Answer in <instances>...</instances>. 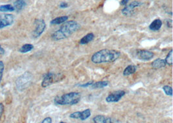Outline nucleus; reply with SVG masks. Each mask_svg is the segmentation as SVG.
Masks as SVG:
<instances>
[{
    "mask_svg": "<svg viewBox=\"0 0 173 123\" xmlns=\"http://www.w3.org/2000/svg\"><path fill=\"white\" fill-rule=\"evenodd\" d=\"M80 28V25L75 21L70 20L63 23L59 30L52 34L51 38L55 41H59L70 37Z\"/></svg>",
    "mask_w": 173,
    "mask_h": 123,
    "instance_id": "f257e3e1",
    "label": "nucleus"
},
{
    "mask_svg": "<svg viewBox=\"0 0 173 123\" xmlns=\"http://www.w3.org/2000/svg\"><path fill=\"white\" fill-rule=\"evenodd\" d=\"M121 55V52L116 50L102 49L92 55L91 60L94 63H112L117 60Z\"/></svg>",
    "mask_w": 173,
    "mask_h": 123,
    "instance_id": "f03ea898",
    "label": "nucleus"
},
{
    "mask_svg": "<svg viewBox=\"0 0 173 123\" xmlns=\"http://www.w3.org/2000/svg\"><path fill=\"white\" fill-rule=\"evenodd\" d=\"M81 99V95L79 92H70L62 95L56 96L54 99L56 105H75L79 103Z\"/></svg>",
    "mask_w": 173,
    "mask_h": 123,
    "instance_id": "7ed1b4c3",
    "label": "nucleus"
},
{
    "mask_svg": "<svg viewBox=\"0 0 173 123\" xmlns=\"http://www.w3.org/2000/svg\"><path fill=\"white\" fill-rule=\"evenodd\" d=\"M33 80V75L31 73L26 71L17 79L16 81V88L19 91H23L29 86Z\"/></svg>",
    "mask_w": 173,
    "mask_h": 123,
    "instance_id": "20e7f679",
    "label": "nucleus"
},
{
    "mask_svg": "<svg viewBox=\"0 0 173 123\" xmlns=\"http://www.w3.org/2000/svg\"><path fill=\"white\" fill-rule=\"evenodd\" d=\"M64 77L62 75H56L53 73H48L45 74L42 82V86L43 87H47L53 83H57L60 80L63 79Z\"/></svg>",
    "mask_w": 173,
    "mask_h": 123,
    "instance_id": "39448f33",
    "label": "nucleus"
},
{
    "mask_svg": "<svg viewBox=\"0 0 173 123\" xmlns=\"http://www.w3.org/2000/svg\"><path fill=\"white\" fill-rule=\"evenodd\" d=\"M34 25H35V28L34 29L32 35L34 38H37L41 36L42 33L44 32L46 27V24L44 20L37 19L34 21Z\"/></svg>",
    "mask_w": 173,
    "mask_h": 123,
    "instance_id": "423d86ee",
    "label": "nucleus"
},
{
    "mask_svg": "<svg viewBox=\"0 0 173 123\" xmlns=\"http://www.w3.org/2000/svg\"><path fill=\"white\" fill-rule=\"evenodd\" d=\"M14 17L13 14H5L0 16V29L13 25Z\"/></svg>",
    "mask_w": 173,
    "mask_h": 123,
    "instance_id": "0eeeda50",
    "label": "nucleus"
},
{
    "mask_svg": "<svg viewBox=\"0 0 173 123\" xmlns=\"http://www.w3.org/2000/svg\"><path fill=\"white\" fill-rule=\"evenodd\" d=\"M125 95V91L123 90L115 91L110 94H109L106 98V101L107 102H117L119 101L121 98Z\"/></svg>",
    "mask_w": 173,
    "mask_h": 123,
    "instance_id": "6e6552de",
    "label": "nucleus"
},
{
    "mask_svg": "<svg viewBox=\"0 0 173 123\" xmlns=\"http://www.w3.org/2000/svg\"><path fill=\"white\" fill-rule=\"evenodd\" d=\"M142 5V3L138 1H134L130 3L129 5H125V7L122 10V14L124 16H131L133 13L134 9Z\"/></svg>",
    "mask_w": 173,
    "mask_h": 123,
    "instance_id": "1a4fd4ad",
    "label": "nucleus"
},
{
    "mask_svg": "<svg viewBox=\"0 0 173 123\" xmlns=\"http://www.w3.org/2000/svg\"><path fill=\"white\" fill-rule=\"evenodd\" d=\"M136 56L138 59L143 61H149L152 59L154 55L152 52L145 49H139L136 52Z\"/></svg>",
    "mask_w": 173,
    "mask_h": 123,
    "instance_id": "9d476101",
    "label": "nucleus"
},
{
    "mask_svg": "<svg viewBox=\"0 0 173 123\" xmlns=\"http://www.w3.org/2000/svg\"><path fill=\"white\" fill-rule=\"evenodd\" d=\"M93 121L95 123H112V122H120L117 121H113L112 119L107 117L104 115H96L93 118Z\"/></svg>",
    "mask_w": 173,
    "mask_h": 123,
    "instance_id": "9b49d317",
    "label": "nucleus"
},
{
    "mask_svg": "<svg viewBox=\"0 0 173 123\" xmlns=\"http://www.w3.org/2000/svg\"><path fill=\"white\" fill-rule=\"evenodd\" d=\"M163 23L160 19L154 20L151 24L149 25L150 30L152 31H158L161 29V26H162Z\"/></svg>",
    "mask_w": 173,
    "mask_h": 123,
    "instance_id": "f8f14e48",
    "label": "nucleus"
},
{
    "mask_svg": "<svg viewBox=\"0 0 173 123\" xmlns=\"http://www.w3.org/2000/svg\"><path fill=\"white\" fill-rule=\"evenodd\" d=\"M167 65L166 62L165 60L161 59V58H157L154 60L152 63V67L154 69H160L165 67Z\"/></svg>",
    "mask_w": 173,
    "mask_h": 123,
    "instance_id": "ddd939ff",
    "label": "nucleus"
},
{
    "mask_svg": "<svg viewBox=\"0 0 173 123\" xmlns=\"http://www.w3.org/2000/svg\"><path fill=\"white\" fill-rule=\"evenodd\" d=\"M94 37H95V36H94V33H88L86 35H85V36L84 37H83L81 39H80V40L79 41V44L80 45L87 44L91 42V41H93L94 39Z\"/></svg>",
    "mask_w": 173,
    "mask_h": 123,
    "instance_id": "4468645a",
    "label": "nucleus"
},
{
    "mask_svg": "<svg viewBox=\"0 0 173 123\" xmlns=\"http://www.w3.org/2000/svg\"><path fill=\"white\" fill-rule=\"evenodd\" d=\"M109 84L108 81H99L97 83H94L90 87L91 90L102 89L107 86Z\"/></svg>",
    "mask_w": 173,
    "mask_h": 123,
    "instance_id": "2eb2a0df",
    "label": "nucleus"
},
{
    "mask_svg": "<svg viewBox=\"0 0 173 123\" xmlns=\"http://www.w3.org/2000/svg\"><path fill=\"white\" fill-rule=\"evenodd\" d=\"M27 5L25 0H16L14 3V7L17 11H21L24 9Z\"/></svg>",
    "mask_w": 173,
    "mask_h": 123,
    "instance_id": "dca6fc26",
    "label": "nucleus"
},
{
    "mask_svg": "<svg viewBox=\"0 0 173 123\" xmlns=\"http://www.w3.org/2000/svg\"><path fill=\"white\" fill-rule=\"evenodd\" d=\"M68 20V16H63L60 17H57L56 18L53 19L51 21V25H60L61 23H64Z\"/></svg>",
    "mask_w": 173,
    "mask_h": 123,
    "instance_id": "f3484780",
    "label": "nucleus"
},
{
    "mask_svg": "<svg viewBox=\"0 0 173 123\" xmlns=\"http://www.w3.org/2000/svg\"><path fill=\"white\" fill-rule=\"evenodd\" d=\"M137 70V66L134 65H129L126 67L124 71H123V75L124 76H129L130 75L134 74Z\"/></svg>",
    "mask_w": 173,
    "mask_h": 123,
    "instance_id": "a211bd4d",
    "label": "nucleus"
},
{
    "mask_svg": "<svg viewBox=\"0 0 173 123\" xmlns=\"http://www.w3.org/2000/svg\"><path fill=\"white\" fill-rule=\"evenodd\" d=\"M91 115V111L90 109H86L83 112H80L79 114V119L81 121H85L87 119H88Z\"/></svg>",
    "mask_w": 173,
    "mask_h": 123,
    "instance_id": "6ab92c4d",
    "label": "nucleus"
},
{
    "mask_svg": "<svg viewBox=\"0 0 173 123\" xmlns=\"http://www.w3.org/2000/svg\"><path fill=\"white\" fill-rule=\"evenodd\" d=\"M33 48H34L33 45L26 44L21 47L20 49H19V51L20 52H21V53H27L28 52L31 51L33 49Z\"/></svg>",
    "mask_w": 173,
    "mask_h": 123,
    "instance_id": "aec40b11",
    "label": "nucleus"
},
{
    "mask_svg": "<svg viewBox=\"0 0 173 123\" xmlns=\"http://www.w3.org/2000/svg\"><path fill=\"white\" fill-rule=\"evenodd\" d=\"M15 10L14 6L7 4L0 6V12L5 13V12H13Z\"/></svg>",
    "mask_w": 173,
    "mask_h": 123,
    "instance_id": "412c9836",
    "label": "nucleus"
},
{
    "mask_svg": "<svg viewBox=\"0 0 173 123\" xmlns=\"http://www.w3.org/2000/svg\"><path fill=\"white\" fill-rule=\"evenodd\" d=\"M165 60L166 62L167 65H169V66L172 65V49H171V51H169Z\"/></svg>",
    "mask_w": 173,
    "mask_h": 123,
    "instance_id": "4be33fe9",
    "label": "nucleus"
},
{
    "mask_svg": "<svg viewBox=\"0 0 173 123\" xmlns=\"http://www.w3.org/2000/svg\"><path fill=\"white\" fill-rule=\"evenodd\" d=\"M163 90L164 91L165 93L167 95H169L171 97L172 96V89L171 86L167 85L164 86L163 87Z\"/></svg>",
    "mask_w": 173,
    "mask_h": 123,
    "instance_id": "5701e85b",
    "label": "nucleus"
},
{
    "mask_svg": "<svg viewBox=\"0 0 173 123\" xmlns=\"http://www.w3.org/2000/svg\"><path fill=\"white\" fill-rule=\"evenodd\" d=\"M4 69H5L4 63L3 61H0V84H1L2 80Z\"/></svg>",
    "mask_w": 173,
    "mask_h": 123,
    "instance_id": "b1692460",
    "label": "nucleus"
},
{
    "mask_svg": "<svg viewBox=\"0 0 173 123\" xmlns=\"http://www.w3.org/2000/svg\"><path fill=\"white\" fill-rule=\"evenodd\" d=\"M93 83H94V81H90V82H88V83H87L79 84V87H90Z\"/></svg>",
    "mask_w": 173,
    "mask_h": 123,
    "instance_id": "393cba45",
    "label": "nucleus"
},
{
    "mask_svg": "<svg viewBox=\"0 0 173 123\" xmlns=\"http://www.w3.org/2000/svg\"><path fill=\"white\" fill-rule=\"evenodd\" d=\"M166 25L167 26L169 27V28H172V20L171 19H168V20H166Z\"/></svg>",
    "mask_w": 173,
    "mask_h": 123,
    "instance_id": "a878e982",
    "label": "nucleus"
},
{
    "mask_svg": "<svg viewBox=\"0 0 173 123\" xmlns=\"http://www.w3.org/2000/svg\"><path fill=\"white\" fill-rule=\"evenodd\" d=\"M4 112V105L2 103H0V119Z\"/></svg>",
    "mask_w": 173,
    "mask_h": 123,
    "instance_id": "bb28decb",
    "label": "nucleus"
},
{
    "mask_svg": "<svg viewBox=\"0 0 173 123\" xmlns=\"http://www.w3.org/2000/svg\"><path fill=\"white\" fill-rule=\"evenodd\" d=\"M69 7L68 4L66 2H62L60 5H59V7L61 9H65Z\"/></svg>",
    "mask_w": 173,
    "mask_h": 123,
    "instance_id": "cd10ccee",
    "label": "nucleus"
},
{
    "mask_svg": "<svg viewBox=\"0 0 173 123\" xmlns=\"http://www.w3.org/2000/svg\"><path fill=\"white\" fill-rule=\"evenodd\" d=\"M52 122V119L51 117H46L42 121V123H51Z\"/></svg>",
    "mask_w": 173,
    "mask_h": 123,
    "instance_id": "c85d7f7f",
    "label": "nucleus"
},
{
    "mask_svg": "<svg viewBox=\"0 0 173 123\" xmlns=\"http://www.w3.org/2000/svg\"><path fill=\"white\" fill-rule=\"evenodd\" d=\"M129 2V0H121L120 2V5H123L125 6L127 5V3Z\"/></svg>",
    "mask_w": 173,
    "mask_h": 123,
    "instance_id": "c756f323",
    "label": "nucleus"
},
{
    "mask_svg": "<svg viewBox=\"0 0 173 123\" xmlns=\"http://www.w3.org/2000/svg\"><path fill=\"white\" fill-rule=\"evenodd\" d=\"M5 52V49L2 48V45H0V54H1V55H4Z\"/></svg>",
    "mask_w": 173,
    "mask_h": 123,
    "instance_id": "7c9ffc66",
    "label": "nucleus"
}]
</instances>
